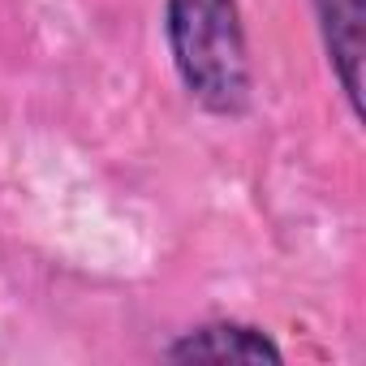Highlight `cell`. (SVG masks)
I'll return each instance as SVG.
<instances>
[{
    "label": "cell",
    "instance_id": "6da1fadb",
    "mask_svg": "<svg viewBox=\"0 0 366 366\" xmlns=\"http://www.w3.org/2000/svg\"><path fill=\"white\" fill-rule=\"evenodd\" d=\"M168 48L186 91L220 112L250 108V52L237 18V0H168Z\"/></svg>",
    "mask_w": 366,
    "mask_h": 366
},
{
    "label": "cell",
    "instance_id": "7a4b0ae2",
    "mask_svg": "<svg viewBox=\"0 0 366 366\" xmlns=\"http://www.w3.org/2000/svg\"><path fill=\"white\" fill-rule=\"evenodd\" d=\"M172 362H280V349L246 323H207L168 345Z\"/></svg>",
    "mask_w": 366,
    "mask_h": 366
},
{
    "label": "cell",
    "instance_id": "3957f363",
    "mask_svg": "<svg viewBox=\"0 0 366 366\" xmlns=\"http://www.w3.org/2000/svg\"><path fill=\"white\" fill-rule=\"evenodd\" d=\"M323 18V39L332 52V65L340 74L345 95L357 104V65H362V0H315Z\"/></svg>",
    "mask_w": 366,
    "mask_h": 366
}]
</instances>
